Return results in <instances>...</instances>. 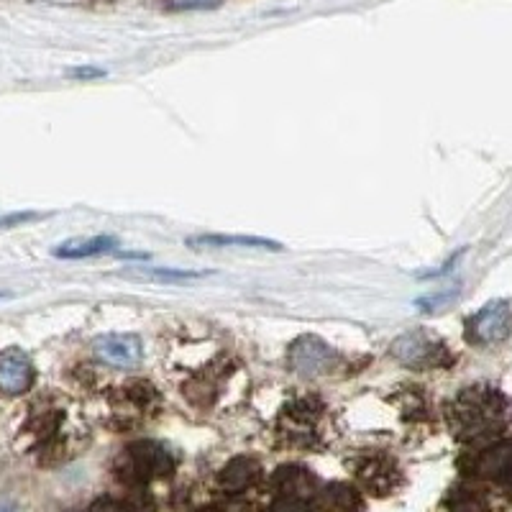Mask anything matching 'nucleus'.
Returning <instances> with one entry per match:
<instances>
[{"label":"nucleus","mask_w":512,"mask_h":512,"mask_svg":"<svg viewBox=\"0 0 512 512\" xmlns=\"http://www.w3.org/2000/svg\"><path fill=\"white\" fill-rule=\"evenodd\" d=\"M118 246L116 239H108V236H95V239H72L67 244L57 246L54 256L59 259H88V256L105 254V251H113Z\"/></svg>","instance_id":"nucleus-8"},{"label":"nucleus","mask_w":512,"mask_h":512,"mask_svg":"<svg viewBox=\"0 0 512 512\" xmlns=\"http://www.w3.org/2000/svg\"><path fill=\"white\" fill-rule=\"evenodd\" d=\"M0 512H18L16 505H11V502H0Z\"/></svg>","instance_id":"nucleus-16"},{"label":"nucleus","mask_w":512,"mask_h":512,"mask_svg":"<svg viewBox=\"0 0 512 512\" xmlns=\"http://www.w3.org/2000/svg\"><path fill=\"white\" fill-rule=\"evenodd\" d=\"M505 423V400L489 387H472L456 400L454 425L464 438H479L495 433Z\"/></svg>","instance_id":"nucleus-1"},{"label":"nucleus","mask_w":512,"mask_h":512,"mask_svg":"<svg viewBox=\"0 0 512 512\" xmlns=\"http://www.w3.org/2000/svg\"><path fill=\"white\" fill-rule=\"evenodd\" d=\"M512 331V313L505 300L484 305L472 320H469V336L474 344H500Z\"/></svg>","instance_id":"nucleus-3"},{"label":"nucleus","mask_w":512,"mask_h":512,"mask_svg":"<svg viewBox=\"0 0 512 512\" xmlns=\"http://www.w3.org/2000/svg\"><path fill=\"white\" fill-rule=\"evenodd\" d=\"M0 297H6V295H3V292H0Z\"/></svg>","instance_id":"nucleus-17"},{"label":"nucleus","mask_w":512,"mask_h":512,"mask_svg":"<svg viewBox=\"0 0 512 512\" xmlns=\"http://www.w3.org/2000/svg\"><path fill=\"white\" fill-rule=\"evenodd\" d=\"M259 477V466L249 459H236L233 464H228L221 474V484L228 492H241V489L251 487Z\"/></svg>","instance_id":"nucleus-9"},{"label":"nucleus","mask_w":512,"mask_h":512,"mask_svg":"<svg viewBox=\"0 0 512 512\" xmlns=\"http://www.w3.org/2000/svg\"><path fill=\"white\" fill-rule=\"evenodd\" d=\"M192 246H259V249H277V244L264 239H246V236H205V239H192L187 241Z\"/></svg>","instance_id":"nucleus-10"},{"label":"nucleus","mask_w":512,"mask_h":512,"mask_svg":"<svg viewBox=\"0 0 512 512\" xmlns=\"http://www.w3.org/2000/svg\"><path fill=\"white\" fill-rule=\"evenodd\" d=\"M395 354L400 356L405 364H423V361H436L438 359V341H425L423 333H408L402 336L395 346Z\"/></svg>","instance_id":"nucleus-7"},{"label":"nucleus","mask_w":512,"mask_h":512,"mask_svg":"<svg viewBox=\"0 0 512 512\" xmlns=\"http://www.w3.org/2000/svg\"><path fill=\"white\" fill-rule=\"evenodd\" d=\"M118 469H121V477L126 482H149V479L172 472V456L159 443L141 441L126 448Z\"/></svg>","instance_id":"nucleus-2"},{"label":"nucleus","mask_w":512,"mask_h":512,"mask_svg":"<svg viewBox=\"0 0 512 512\" xmlns=\"http://www.w3.org/2000/svg\"><path fill=\"white\" fill-rule=\"evenodd\" d=\"M326 505L336 512H351L359 502L349 487H331L326 492Z\"/></svg>","instance_id":"nucleus-11"},{"label":"nucleus","mask_w":512,"mask_h":512,"mask_svg":"<svg viewBox=\"0 0 512 512\" xmlns=\"http://www.w3.org/2000/svg\"><path fill=\"white\" fill-rule=\"evenodd\" d=\"M95 356L103 364L118 369L139 367L144 359V346L139 336H128V333H111V336H100L95 341Z\"/></svg>","instance_id":"nucleus-4"},{"label":"nucleus","mask_w":512,"mask_h":512,"mask_svg":"<svg viewBox=\"0 0 512 512\" xmlns=\"http://www.w3.org/2000/svg\"><path fill=\"white\" fill-rule=\"evenodd\" d=\"M90 512H146V507L141 505H128V502H113V500H103L98 505H93Z\"/></svg>","instance_id":"nucleus-14"},{"label":"nucleus","mask_w":512,"mask_h":512,"mask_svg":"<svg viewBox=\"0 0 512 512\" xmlns=\"http://www.w3.org/2000/svg\"><path fill=\"white\" fill-rule=\"evenodd\" d=\"M34 382V364L21 349H6L0 354V392L24 395Z\"/></svg>","instance_id":"nucleus-5"},{"label":"nucleus","mask_w":512,"mask_h":512,"mask_svg":"<svg viewBox=\"0 0 512 512\" xmlns=\"http://www.w3.org/2000/svg\"><path fill=\"white\" fill-rule=\"evenodd\" d=\"M272 512H310V507L305 505L303 497H282Z\"/></svg>","instance_id":"nucleus-15"},{"label":"nucleus","mask_w":512,"mask_h":512,"mask_svg":"<svg viewBox=\"0 0 512 512\" xmlns=\"http://www.w3.org/2000/svg\"><path fill=\"white\" fill-rule=\"evenodd\" d=\"M223 0H167V8L172 11H205V8L221 6Z\"/></svg>","instance_id":"nucleus-13"},{"label":"nucleus","mask_w":512,"mask_h":512,"mask_svg":"<svg viewBox=\"0 0 512 512\" xmlns=\"http://www.w3.org/2000/svg\"><path fill=\"white\" fill-rule=\"evenodd\" d=\"M290 359L292 367L305 374L323 372L326 367H331V351L326 344H320L318 338H303L300 344H295Z\"/></svg>","instance_id":"nucleus-6"},{"label":"nucleus","mask_w":512,"mask_h":512,"mask_svg":"<svg viewBox=\"0 0 512 512\" xmlns=\"http://www.w3.org/2000/svg\"><path fill=\"white\" fill-rule=\"evenodd\" d=\"M361 477H364V482H367L372 489H384V487H390L392 469L387 464L372 461L367 472H361Z\"/></svg>","instance_id":"nucleus-12"}]
</instances>
